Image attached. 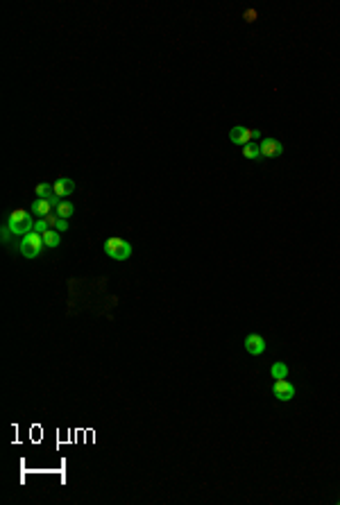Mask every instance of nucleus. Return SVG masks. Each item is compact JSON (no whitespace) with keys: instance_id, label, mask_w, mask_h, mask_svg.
<instances>
[{"instance_id":"1","label":"nucleus","mask_w":340,"mask_h":505,"mask_svg":"<svg viewBox=\"0 0 340 505\" xmlns=\"http://www.w3.org/2000/svg\"><path fill=\"white\" fill-rule=\"evenodd\" d=\"M34 220H32V213L27 209H14L7 218V227L12 229V233L16 236H25V233L34 231Z\"/></svg>"},{"instance_id":"2","label":"nucleus","mask_w":340,"mask_h":505,"mask_svg":"<svg viewBox=\"0 0 340 505\" xmlns=\"http://www.w3.org/2000/svg\"><path fill=\"white\" fill-rule=\"evenodd\" d=\"M104 254L113 261H127L131 256V245L120 236H109L104 240Z\"/></svg>"},{"instance_id":"3","label":"nucleus","mask_w":340,"mask_h":505,"mask_svg":"<svg viewBox=\"0 0 340 505\" xmlns=\"http://www.w3.org/2000/svg\"><path fill=\"white\" fill-rule=\"evenodd\" d=\"M43 238H41L39 231H30L23 236L21 240V254L25 256V259H39L41 251H43Z\"/></svg>"},{"instance_id":"4","label":"nucleus","mask_w":340,"mask_h":505,"mask_svg":"<svg viewBox=\"0 0 340 505\" xmlns=\"http://www.w3.org/2000/svg\"><path fill=\"white\" fill-rule=\"evenodd\" d=\"M252 138H261V132H258V129L243 127V125H236L229 132V141L238 143V145H247V143H252Z\"/></svg>"},{"instance_id":"5","label":"nucleus","mask_w":340,"mask_h":505,"mask_svg":"<svg viewBox=\"0 0 340 505\" xmlns=\"http://www.w3.org/2000/svg\"><path fill=\"white\" fill-rule=\"evenodd\" d=\"M243 345H245V351H247L249 356H261L263 351H265L267 342H265V338L258 335V333H249V335H245Z\"/></svg>"},{"instance_id":"6","label":"nucleus","mask_w":340,"mask_h":505,"mask_svg":"<svg viewBox=\"0 0 340 505\" xmlns=\"http://www.w3.org/2000/svg\"><path fill=\"white\" fill-rule=\"evenodd\" d=\"M272 394H275L277 401H290L295 396V385L288 383L286 378H279V381H275V385H272Z\"/></svg>"},{"instance_id":"7","label":"nucleus","mask_w":340,"mask_h":505,"mask_svg":"<svg viewBox=\"0 0 340 505\" xmlns=\"http://www.w3.org/2000/svg\"><path fill=\"white\" fill-rule=\"evenodd\" d=\"M258 147H261L263 159H272V156H279L281 152H284V145H281L279 138H263V141L258 143Z\"/></svg>"},{"instance_id":"8","label":"nucleus","mask_w":340,"mask_h":505,"mask_svg":"<svg viewBox=\"0 0 340 505\" xmlns=\"http://www.w3.org/2000/svg\"><path fill=\"white\" fill-rule=\"evenodd\" d=\"M52 191H54V195H57L59 200H63V197L73 195V191H75V182H73L71 177H59L57 182H52Z\"/></svg>"},{"instance_id":"9","label":"nucleus","mask_w":340,"mask_h":505,"mask_svg":"<svg viewBox=\"0 0 340 505\" xmlns=\"http://www.w3.org/2000/svg\"><path fill=\"white\" fill-rule=\"evenodd\" d=\"M50 209H54L52 202H50V200H41V197L34 202V204H32V213L39 215V218H48V215H50Z\"/></svg>"},{"instance_id":"10","label":"nucleus","mask_w":340,"mask_h":505,"mask_svg":"<svg viewBox=\"0 0 340 505\" xmlns=\"http://www.w3.org/2000/svg\"><path fill=\"white\" fill-rule=\"evenodd\" d=\"M41 238H43V245L50 247V249H52V247H57L59 242H61V236H59L57 229H45V231L41 233Z\"/></svg>"},{"instance_id":"11","label":"nucleus","mask_w":340,"mask_h":505,"mask_svg":"<svg viewBox=\"0 0 340 505\" xmlns=\"http://www.w3.org/2000/svg\"><path fill=\"white\" fill-rule=\"evenodd\" d=\"M73 211H75V209H73V204H71V202H66V200H61L57 206H54V215H59V218H63V220L71 218Z\"/></svg>"},{"instance_id":"12","label":"nucleus","mask_w":340,"mask_h":505,"mask_svg":"<svg viewBox=\"0 0 340 505\" xmlns=\"http://www.w3.org/2000/svg\"><path fill=\"white\" fill-rule=\"evenodd\" d=\"M270 376L275 378V381H279V378H286L288 376V365L286 363H275L270 367Z\"/></svg>"},{"instance_id":"13","label":"nucleus","mask_w":340,"mask_h":505,"mask_svg":"<svg viewBox=\"0 0 340 505\" xmlns=\"http://www.w3.org/2000/svg\"><path fill=\"white\" fill-rule=\"evenodd\" d=\"M243 156L245 159H261V147L256 143H247V145H243Z\"/></svg>"},{"instance_id":"14","label":"nucleus","mask_w":340,"mask_h":505,"mask_svg":"<svg viewBox=\"0 0 340 505\" xmlns=\"http://www.w3.org/2000/svg\"><path fill=\"white\" fill-rule=\"evenodd\" d=\"M34 193H36V197H41V200H48V197L54 195V191H52L50 184H39V186L34 188Z\"/></svg>"},{"instance_id":"15","label":"nucleus","mask_w":340,"mask_h":505,"mask_svg":"<svg viewBox=\"0 0 340 505\" xmlns=\"http://www.w3.org/2000/svg\"><path fill=\"white\" fill-rule=\"evenodd\" d=\"M243 19H245V23H254V21L258 19L256 10H245V12H243Z\"/></svg>"},{"instance_id":"16","label":"nucleus","mask_w":340,"mask_h":505,"mask_svg":"<svg viewBox=\"0 0 340 505\" xmlns=\"http://www.w3.org/2000/svg\"><path fill=\"white\" fill-rule=\"evenodd\" d=\"M54 229H57V231H66V229H68V220H63V218H59V215H57V220H54Z\"/></svg>"},{"instance_id":"17","label":"nucleus","mask_w":340,"mask_h":505,"mask_svg":"<svg viewBox=\"0 0 340 505\" xmlns=\"http://www.w3.org/2000/svg\"><path fill=\"white\" fill-rule=\"evenodd\" d=\"M45 229H50L48 227V222H45V218H41V220H36V224H34V231H39V233H43Z\"/></svg>"},{"instance_id":"18","label":"nucleus","mask_w":340,"mask_h":505,"mask_svg":"<svg viewBox=\"0 0 340 505\" xmlns=\"http://www.w3.org/2000/svg\"><path fill=\"white\" fill-rule=\"evenodd\" d=\"M9 236H12V229H9V227H3V240H5V242L9 240Z\"/></svg>"},{"instance_id":"19","label":"nucleus","mask_w":340,"mask_h":505,"mask_svg":"<svg viewBox=\"0 0 340 505\" xmlns=\"http://www.w3.org/2000/svg\"><path fill=\"white\" fill-rule=\"evenodd\" d=\"M338 503H340V498H338Z\"/></svg>"}]
</instances>
